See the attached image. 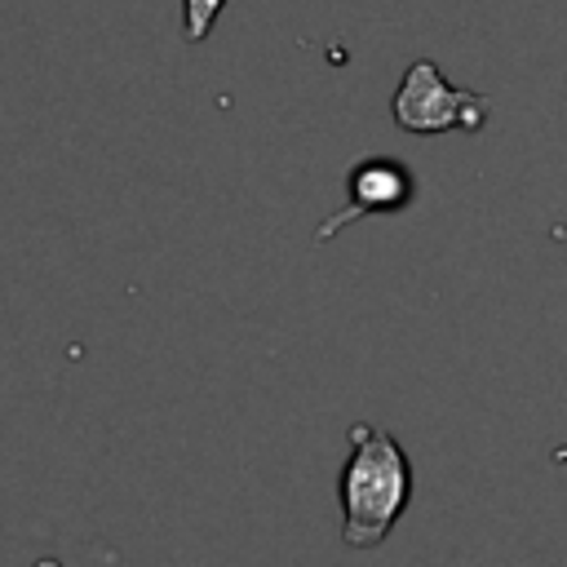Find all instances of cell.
I'll list each match as a JSON object with an SVG mask.
<instances>
[{"label": "cell", "instance_id": "1", "mask_svg": "<svg viewBox=\"0 0 567 567\" xmlns=\"http://www.w3.org/2000/svg\"><path fill=\"white\" fill-rule=\"evenodd\" d=\"M346 443L350 456L337 478L341 540L350 549H377L412 505V461L403 443L372 421H354L346 430Z\"/></svg>", "mask_w": 567, "mask_h": 567}, {"label": "cell", "instance_id": "4", "mask_svg": "<svg viewBox=\"0 0 567 567\" xmlns=\"http://www.w3.org/2000/svg\"><path fill=\"white\" fill-rule=\"evenodd\" d=\"M221 9H226V0H182V35L190 44L208 40L213 35V22L221 18Z\"/></svg>", "mask_w": 567, "mask_h": 567}, {"label": "cell", "instance_id": "2", "mask_svg": "<svg viewBox=\"0 0 567 567\" xmlns=\"http://www.w3.org/2000/svg\"><path fill=\"white\" fill-rule=\"evenodd\" d=\"M390 115L403 133H452V128H483L487 120V97L483 93H470V89H456L443 80V71L430 62V58H416L399 89H394V102H390Z\"/></svg>", "mask_w": 567, "mask_h": 567}, {"label": "cell", "instance_id": "3", "mask_svg": "<svg viewBox=\"0 0 567 567\" xmlns=\"http://www.w3.org/2000/svg\"><path fill=\"white\" fill-rule=\"evenodd\" d=\"M416 195V177L408 164H399L394 155H368L346 173V204L315 230V239H332L341 226L359 221V217H385L408 208Z\"/></svg>", "mask_w": 567, "mask_h": 567}]
</instances>
